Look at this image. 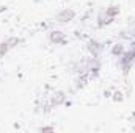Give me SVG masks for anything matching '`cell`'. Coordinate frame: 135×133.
Segmentation results:
<instances>
[{
  "label": "cell",
  "instance_id": "1",
  "mask_svg": "<svg viewBox=\"0 0 135 133\" xmlns=\"http://www.w3.org/2000/svg\"><path fill=\"white\" fill-rule=\"evenodd\" d=\"M72 16H74V13H72V11H69V13H68V11H63V13L58 16V21H60V22H66L68 19H69V17H72Z\"/></svg>",
  "mask_w": 135,
  "mask_h": 133
},
{
  "label": "cell",
  "instance_id": "2",
  "mask_svg": "<svg viewBox=\"0 0 135 133\" xmlns=\"http://www.w3.org/2000/svg\"><path fill=\"white\" fill-rule=\"evenodd\" d=\"M61 38H63V34L60 33V32H54V34H52V41H55V42L60 41Z\"/></svg>",
  "mask_w": 135,
  "mask_h": 133
}]
</instances>
